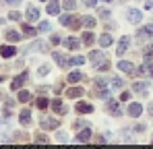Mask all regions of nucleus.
<instances>
[{"label": "nucleus", "instance_id": "f257e3e1", "mask_svg": "<svg viewBox=\"0 0 153 149\" xmlns=\"http://www.w3.org/2000/svg\"><path fill=\"white\" fill-rule=\"evenodd\" d=\"M141 112H143V106H141V104H130V106H128V114H130L132 118H139Z\"/></svg>", "mask_w": 153, "mask_h": 149}, {"label": "nucleus", "instance_id": "f03ea898", "mask_svg": "<svg viewBox=\"0 0 153 149\" xmlns=\"http://www.w3.org/2000/svg\"><path fill=\"white\" fill-rule=\"evenodd\" d=\"M118 69H120L122 73H126V74H132V73H134L132 62H126V60H120V62H118Z\"/></svg>", "mask_w": 153, "mask_h": 149}, {"label": "nucleus", "instance_id": "7ed1b4c3", "mask_svg": "<svg viewBox=\"0 0 153 149\" xmlns=\"http://www.w3.org/2000/svg\"><path fill=\"white\" fill-rule=\"evenodd\" d=\"M141 19H143L141 10H137V8H130V10H128V21H130V23H139Z\"/></svg>", "mask_w": 153, "mask_h": 149}, {"label": "nucleus", "instance_id": "20e7f679", "mask_svg": "<svg viewBox=\"0 0 153 149\" xmlns=\"http://www.w3.org/2000/svg\"><path fill=\"white\" fill-rule=\"evenodd\" d=\"M76 112H79V114H91V112H93V106L81 101V104H76Z\"/></svg>", "mask_w": 153, "mask_h": 149}, {"label": "nucleus", "instance_id": "39448f33", "mask_svg": "<svg viewBox=\"0 0 153 149\" xmlns=\"http://www.w3.org/2000/svg\"><path fill=\"white\" fill-rule=\"evenodd\" d=\"M17 54V50L13 48V46H2V50H0V56L2 58H13Z\"/></svg>", "mask_w": 153, "mask_h": 149}, {"label": "nucleus", "instance_id": "423d86ee", "mask_svg": "<svg viewBox=\"0 0 153 149\" xmlns=\"http://www.w3.org/2000/svg\"><path fill=\"white\" fill-rule=\"evenodd\" d=\"M60 120H54V118H44L42 120V128H58Z\"/></svg>", "mask_w": 153, "mask_h": 149}, {"label": "nucleus", "instance_id": "0eeeda50", "mask_svg": "<svg viewBox=\"0 0 153 149\" xmlns=\"http://www.w3.org/2000/svg\"><path fill=\"white\" fill-rule=\"evenodd\" d=\"M27 19H29V21H37V19H39V10H37L35 6H29V8H27Z\"/></svg>", "mask_w": 153, "mask_h": 149}, {"label": "nucleus", "instance_id": "6e6552de", "mask_svg": "<svg viewBox=\"0 0 153 149\" xmlns=\"http://www.w3.org/2000/svg\"><path fill=\"white\" fill-rule=\"evenodd\" d=\"M89 137H91V130H89V128H85V130H81V133H79L76 141H79V143H87V141H89Z\"/></svg>", "mask_w": 153, "mask_h": 149}, {"label": "nucleus", "instance_id": "1a4fd4ad", "mask_svg": "<svg viewBox=\"0 0 153 149\" xmlns=\"http://www.w3.org/2000/svg\"><path fill=\"white\" fill-rule=\"evenodd\" d=\"M52 108H54V112H58V114H64V112H66V108L62 106L60 99H54V101H52Z\"/></svg>", "mask_w": 153, "mask_h": 149}, {"label": "nucleus", "instance_id": "9d476101", "mask_svg": "<svg viewBox=\"0 0 153 149\" xmlns=\"http://www.w3.org/2000/svg\"><path fill=\"white\" fill-rule=\"evenodd\" d=\"M108 110H110L112 114H116V116H118V114H120V108H118V101H114V99H110V101H108Z\"/></svg>", "mask_w": 153, "mask_h": 149}, {"label": "nucleus", "instance_id": "9b49d317", "mask_svg": "<svg viewBox=\"0 0 153 149\" xmlns=\"http://www.w3.org/2000/svg\"><path fill=\"white\" fill-rule=\"evenodd\" d=\"M27 79V74H21V77H15L13 79V89H21V85H23V81Z\"/></svg>", "mask_w": 153, "mask_h": 149}, {"label": "nucleus", "instance_id": "f8f14e48", "mask_svg": "<svg viewBox=\"0 0 153 149\" xmlns=\"http://www.w3.org/2000/svg\"><path fill=\"white\" fill-rule=\"evenodd\" d=\"M64 46H66L68 50H76L79 48V39H76V37H68V39L64 42Z\"/></svg>", "mask_w": 153, "mask_h": 149}, {"label": "nucleus", "instance_id": "ddd939ff", "mask_svg": "<svg viewBox=\"0 0 153 149\" xmlns=\"http://www.w3.org/2000/svg\"><path fill=\"white\" fill-rule=\"evenodd\" d=\"M66 95H68V98H81V95H83V89H81V87H73V89L66 91Z\"/></svg>", "mask_w": 153, "mask_h": 149}, {"label": "nucleus", "instance_id": "4468645a", "mask_svg": "<svg viewBox=\"0 0 153 149\" xmlns=\"http://www.w3.org/2000/svg\"><path fill=\"white\" fill-rule=\"evenodd\" d=\"M126 48H128V37H122V39H120V44H118V56H120V54H124Z\"/></svg>", "mask_w": 153, "mask_h": 149}, {"label": "nucleus", "instance_id": "2eb2a0df", "mask_svg": "<svg viewBox=\"0 0 153 149\" xmlns=\"http://www.w3.org/2000/svg\"><path fill=\"white\" fill-rule=\"evenodd\" d=\"M110 44H112V37H110L108 33H103L102 37H100V46H102V48H108Z\"/></svg>", "mask_w": 153, "mask_h": 149}, {"label": "nucleus", "instance_id": "dca6fc26", "mask_svg": "<svg viewBox=\"0 0 153 149\" xmlns=\"http://www.w3.org/2000/svg\"><path fill=\"white\" fill-rule=\"evenodd\" d=\"M54 60H56V62H58L60 66H66V64H68V60H66V58H64L62 54H58V52H54Z\"/></svg>", "mask_w": 153, "mask_h": 149}, {"label": "nucleus", "instance_id": "f3484780", "mask_svg": "<svg viewBox=\"0 0 153 149\" xmlns=\"http://www.w3.org/2000/svg\"><path fill=\"white\" fill-rule=\"evenodd\" d=\"M21 122L25 124V126L31 122V112H29V110H23V112H21Z\"/></svg>", "mask_w": 153, "mask_h": 149}, {"label": "nucleus", "instance_id": "a211bd4d", "mask_svg": "<svg viewBox=\"0 0 153 149\" xmlns=\"http://www.w3.org/2000/svg\"><path fill=\"white\" fill-rule=\"evenodd\" d=\"M48 13H50V15H58V13H60V4H58L56 0H54L50 6H48Z\"/></svg>", "mask_w": 153, "mask_h": 149}, {"label": "nucleus", "instance_id": "6ab92c4d", "mask_svg": "<svg viewBox=\"0 0 153 149\" xmlns=\"http://www.w3.org/2000/svg\"><path fill=\"white\" fill-rule=\"evenodd\" d=\"M6 39H8V42H19L21 35H19L17 31H6Z\"/></svg>", "mask_w": 153, "mask_h": 149}, {"label": "nucleus", "instance_id": "aec40b11", "mask_svg": "<svg viewBox=\"0 0 153 149\" xmlns=\"http://www.w3.org/2000/svg\"><path fill=\"white\" fill-rule=\"evenodd\" d=\"M137 93H147V83H134L132 85Z\"/></svg>", "mask_w": 153, "mask_h": 149}, {"label": "nucleus", "instance_id": "412c9836", "mask_svg": "<svg viewBox=\"0 0 153 149\" xmlns=\"http://www.w3.org/2000/svg\"><path fill=\"white\" fill-rule=\"evenodd\" d=\"M89 58H91V62H95V64H97V62H102V60H103V54H102V52H91V56H89Z\"/></svg>", "mask_w": 153, "mask_h": 149}, {"label": "nucleus", "instance_id": "4be33fe9", "mask_svg": "<svg viewBox=\"0 0 153 149\" xmlns=\"http://www.w3.org/2000/svg\"><path fill=\"white\" fill-rule=\"evenodd\" d=\"M83 44H85V46H91V44H93V33H89V31L83 33Z\"/></svg>", "mask_w": 153, "mask_h": 149}, {"label": "nucleus", "instance_id": "5701e85b", "mask_svg": "<svg viewBox=\"0 0 153 149\" xmlns=\"http://www.w3.org/2000/svg\"><path fill=\"white\" fill-rule=\"evenodd\" d=\"M35 104H37V108H39V110H46L50 101H48L46 98H37V101H35Z\"/></svg>", "mask_w": 153, "mask_h": 149}, {"label": "nucleus", "instance_id": "b1692460", "mask_svg": "<svg viewBox=\"0 0 153 149\" xmlns=\"http://www.w3.org/2000/svg\"><path fill=\"white\" fill-rule=\"evenodd\" d=\"M112 85H114V89H122V87H124V81L118 79V77H114V79H112Z\"/></svg>", "mask_w": 153, "mask_h": 149}, {"label": "nucleus", "instance_id": "393cba45", "mask_svg": "<svg viewBox=\"0 0 153 149\" xmlns=\"http://www.w3.org/2000/svg\"><path fill=\"white\" fill-rule=\"evenodd\" d=\"M81 79H83V74H81V73H76V71L68 74V81H71V83H76V81H81Z\"/></svg>", "mask_w": 153, "mask_h": 149}, {"label": "nucleus", "instance_id": "a878e982", "mask_svg": "<svg viewBox=\"0 0 153 149\" xmlns=\"http://www.w3.org/2000/svg\"><path fill=\"white\" fill-rule=\"evenodd\" d=\"M83 25L91 29V27H95V19H93V17H85V19H83Z\"/></svg>", "mask_w": 153, "mask_h": 149}, {"label": "nucleus", "instance_id": "bb28decb", "mask_svg": "<svg viewBox=\"0 0 153 149\" xmlns=\"http://www.w3.org/2000/svg\"><path fill=\"white\" fill-rule=\"evenodd\" d=\"M29 99H31L29 91H19V101H29Z\"/></svg>", "mask_w": 153, "mask_h": 149}, {"label": "nucleus", "instance_id": "cd10ccee", "mask_svg": "<svg viewBox=\"0 0 153 149\" xmlns=\"http://www.w3.org/2000/svg\"><path fill=\"white\" fill-rule=\"evenodd\" d=\"M23 33H25V35H35L37 29H33V27H29V25H23Z\"/></svg>", "mask_w": 153, "mask_h": 149}, {"label": "nucleus", "instance_id": "c85d7f7f", "mask_svg": "<svg viewBox=\"0 0 153 149\" xmlns=\"http://www.w3.org/2000/svg\"><path fill=\"white\" fill-rule=\"evenodd\" d=\"M83 62H85V58H83V56H75V58L71 60V64H75V66H81Z\"/></svg>", "mask_w": 153, "mask_h": 149}, {"label": "nucleus", "instance_id": "c756f323", "mask_svg": "<svg viewBox=\"0 0 153 149\" xmlns=\"http://www.w3.org/2000/svg\"><path fill=\"white\" fill-rule=\"evenodd\" d=\"M75 6H76L75 0H64V8H66V10H73Z\"/></svg>", "mask_w": 153, "mask_h": 149}, {"label": "nucleus", "instance_id": "7c9ffc66", "mask_svg": "<svg viewBox=\"0 0 153 149\" xmlns=\"http://www.w3.org/2000/svg\"><path fill=\"white\" fill-rule=\"evenodd\" d=\"M81 25H83V19H81V21H79V19H73V21H71V25H68V27H71V29H79V27H81Z\"/></svg>", "mask_w": 153, "mask_h": 149}, {"label": "nucleus", "instance_id": "2f4dec72", "mask_svg": "<svg viewBox=\"0 0 153 149\" xmlns=\"http://www.w3.org/2000/svg\"><path fill=\"white\" fill-rule=\"evenodd\" d=\"M71 21H73V17H68V15H62V17H60V23L66 25V27L71 25Z\"/></svg>", "mask_w": 153, "mask_h": 149}, {"label": "nucleus", "instance_id": "473e14b6", "mask_svg": "<svg viewBox=\"0 0 153 149\" xmlns=\"http://www.w3.org/2000/svg\"><path fill=\"white\" fill-rule=\"evenodd\" d=\"M8 19H13V21H19V19H21V15H19L17 10H13V13H8Z\"/></svg>", "mask_w": 153, "mask_h": 149}, {"label": "nucleus", "instance_id": "72a5a7b5", "mask_svg": "<svg viewBox=\"0 0 153 149\" xmlns=\"http://www.w3.org/2000/svg\"><path fill=\"white\" fill-rule=\"evenodd\" d=\"M83 4L91 8V6H95V4H97V0H83Z\"/></svg>", "mask_w": 153, "mask_h": 149}, {"label": "nucleus", "instance_id": "f704fd0d", "mask_svg": "<svg viewBox=\"0 0 153 149\" xmlns=\"http://www.w3.org/2000/svg\"><path fill=\"white\" fill-rule=\"evenodd\" d=\"M39 31H50V23H39Z\"/></svg>", "mask_w": 153, "mask_h": 149}, {"label": "nucleus", "instance_id": "c9c22d12", "mask_svg": "<svg viewBox=\"0 0 153 149\" xmlns=\"http://www.w3.org/2000/svg\"><path fill=\"white\" fill-rule=\"evenodd\" d=\"M56 137H58V141H60V143H66V135H64V133H58Z\"/></svg>", "mask_w": 153, "mask_h": 149}, {"label": "nucleus", "instance_id": "e433bc0d", "mask_svg": "<svg viewBox=\"0 0 153 149\" xmlns=\"http://www.w3.org/2000/svg\"><path fill=\"white\" fill-rule=\"evenodd\" d=\"M35 141H37V143H48V139H46L44 135H37V137H35Z\"/></svg>", "mask_w": 153, "mask_h": 149}, {"label": "nucleus", "instance_id": "4c0bfd02", "mask_svg": "<svg viewBox=\"0 0 153 149\" xmlns=\"http://www.w3.org/2000/svg\"><path fill=\"white\" fill-rule=\"evenodd\" d=\"M50 73V69H48V66H42V69H39V74H42V77H44V74H48Z\"/></svg>", "mask_w": 153, "mask_h": 149}, {"label": "nucleus", "instance_id": "58836bf2", "mask_svg": "<svg viewBox=\"0 0 153 149\" xmlns=\"http://www.w3.org/2000/svg\"><path fill=\"white\" fill-rule=\"evenodd\" d=\"M145 8H149V10H151V8H153V0H147V2H145Z\"/></svg>", "mask_w": 153, "mask_h": 149}, {"label": "nucleus", "instance_id": "ea45409f", "mask_svg": "<svg viewBox=\"0 0 153 149\" xmlns=\"http://www.w3.org/2000/svg\"><path fill=\"white\" fill-rule=\"evenodd\" d=\"M52 44H60V37L58 35H52Z\"/></svg>", "mask_w": 153, "mask_h": 149}, {"label": "nucleus", "instance_id": "a19ab883", "mask_svg": "<svg viewBox=\"0 0 153 149\" xmlns=\"http://www.w3.org/2000/svg\"><path fill=\"white\" fill-rule=\"evenodd\" d=\"M6 4H21V0H4Z\"/></svg>", "mask_w": 153, "mask_h": 149}, {"label": "nucleus", "instance_id": "79ce46f5", "mask_svg": "<svg viewBox=\"0 0 153 149\" xmlns=\"http://www.w3.org/2000/svg\"><path fill=\"white\" fill-rule=\"evenodd\" d=\"M147 73H149V74L153 77V64H149V66H147Z\"/></svg>", "mask_w": 153, "mask_h": 149}, {"label": "nucleus", "instance_id": "37998d69", "mask_svg": "<svg viewBox=\"0 0 153 149\" xmlns=\"http://www.w3.org/2000/svg\"><path fill=\"white\" fill-rule=\"evenodd\" d=\"M145 29H147V31H149V33H153V23H151V25H147V27H145Z\"/></svg>", "mask_w": 153, "mask_h": 149}, {"label": "nucleus", "instance_id": "c03bdc74", "mask_svg": "<svg viewBox=\"0 0 153 149\" xmlns=\"http://www.w3.org/2000/svg\"><path fill=\"white\" fill-rule=\"evenodd\" d=\"M149 114H151V116H153V104H151V106H149Z\"/></svg>", "mask_w": 153, "mask_h": 149}, {"label": "nucleus", "instance_id": "a18cd8bd", "mask_svg": "<svg viewBox=\"0 0 153 149\" xmlns=\"http://www.w3.org/2000/svg\"><path fill=\"white\" fill-rule=\"evenodd\" d=\"M102 2H112V0H102Z\"/></svg>", "mask_w": 153, "mask_h": 149}, {"label": "nucleus", "instance_id": "49530a36", "mask_svg": "<svg viewBox=\"0 0 153 149\" xmlns=\"http://www.w3.org/2000/svg\"><path fill=\"white\" fill-rule=\"evenodd\" d=\"M39 2H46V0H39Z\"/></svg>", "mask_w": 153, "mask_h": 149}, {"label": "nucleus", "instance_id": "de8ad7c7", "mask_svg": "<svg viewBox=\"0 0 153 149\" xmlns=\"http://www.w3.org/2000/svg\"><path fill=\"white\" fill-rule=\"evenodd\" d=\"M0 81H2V77H0Z\"/></svg>", "mask_w": 153, "mask_h": 149}]
</instances>
